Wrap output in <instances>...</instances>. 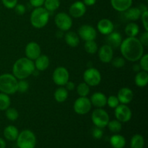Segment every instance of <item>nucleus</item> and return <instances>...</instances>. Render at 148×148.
<instances>
[{
	"instance_id": "nucleus-44",
	"label": "nucleus",
	"mask_w": 148,
	"mask_h": 148,
	"mask_svg": "<svg viewBox=\"0 0 148 148\" xmlns=\"http://www.w3.org/2000/svg\"><path fill=\"white\" fill-rule=\"evenodd\" d=\"M139 40L140 43L145 46H147L148 45V31H145L140 36Z\"/></svg>"
},
{
	"instance_id": "nucleus-32",
	"label": "nucleus",
	"mask_w": 148,
	"mask_h": 148,
	"mask_svg": "<svg viewBox=\"0 0 148 148\" xmlns=\"http://www.w3.org/2000/svg\"><path fill=\"white\" fill-rule=\"evenodd\" d=\"M77 92L80 97H87L90 93V86L85 82H82L77 87Z\"/></svg>"
},
{
	"instance_id": "nucleus-34",
	"label": "nucleus",
	"mask_w": 148,
	"mask_h": 148,
	"mask_svg": "<svg viewBox=\"0 0 148 148\" xmlns=\"http://www.w3.org/2000/svg\"><path fill=\"white\" fill-rule=\"evenodd\" d=\"M85 50L87 53L94 54L98 51V45L95 43V40H88L85 41Z\"/></svg>"
},
{
	"instance_id": "nucleus-15",
	"label": "nucleus",
	"mask_w": 148,
	"mask_h": 148,
	"mask_svg": "<svg viewBox=\"0 0 148 148\" xmlns=\"http://www.w3.org/2000/svg\"><path fill=\"white\" fill-rule=\"evenodd\" d=\"M98 56L103 63H110L114 58V51L108 45H103L98 51Z\"/></svg>"
},
{
	"instance_id": "nucleus-35",
	"label": "nucleus",
	"mask_w": 148,
	"mask_h": 148,
	"mask_svg": "<svg viewBox=\"0 0 148 148\" xmlns=\"http://www.w3.org/2000/svg\"><path fill=\"white\" fill-rule=\"evenodd\" d=\"M6 117L7 119L10 120L12 121H14L18 119L19 113L15 108H8L6 110Z\"/></svg>"
},
{
	"instance_id": "nucleus-25",
	"label": "nucleus",
	"mask_w": 148,
	"mask_h": 148,
	"mask_svg": "<svg viewBox=\"0 0 148 148\" xmlns=\"http://www.w3.org/2000/svg\"><path fill=\"white\" fill-rule=\"evenodd\" d=\"M134 82L137 86L140 88H144L148 83V74L147 72L145 71H142L138 72L134 78Z\"/></svg>"
},
{
	"instance_id": "nucleus-5",
	"label": "nucleus",
	"mask_w": 148,
	"mask_h": 148,
	"mask_svg": "<svg viewBox=\"0 0 148 148\" xmlns=\"http://www.w3.org/2000/svg\"><path fill=\"white\" fill-rule=\"evenodd\" d=\"M17 145L19 148H35L36 145V137L34 133L25 130L19 133L17 138Z\"/></svg>"
},
{
	"instance_id": "nucleus-23",
	"label": "nucleus",
	"mask_w": 148,
	"mask_h": 148,
	"mask_svg": "<svg viewBox=\"0 0 148 148\" xmlns=\"http://www.w3.org/2000/svg\"><path fill=\"white\" fill-rule=\"evenodd\" d=\"M64 40L70 47H77L79 43V37L75 32H67L64 35Z\"/></svg>"
},
{
	"instance_id": "nucleus-20",
	"label": "nucleus",
	"mask_w": 148,
	"mask_h": 148,
	"mask_svg": "<svg viewBox=\"0 0 148 148\" xmlns=\"http://www.w3.org/2000/svg\"><path fill=\"white\" fill-rule=\"evenodd\" d=\"M91 104L97 108H103L107 103V98L103 93L100 92L92 94L90 98Z\"/></svg>"
},
{
	"instance_id": "nucleus-47",
	"label": "nucleus",
	"mask_w": 148,
	"mask_h": 148,
	"mask_svg": "<svg viewBox=\"0 0 148 148\" xmlns=\"http://www.w3.org/2000/svg\"><path fill=\"white\" fill-rule=\"evenodd\" d=\"M82 2L85 4V6H92L95 4L96 0H83Z\"/></svg>"
},
{
	"instance_id": "nucleus-14",
	"label": "nucleus",
	"mask_w": 148,
	"mask_h": 148,
	"mask_svg": "<svg viewBox=\"0 0 148 148\" xmlns=\"http://www.w3.org/2000/svg\"><path fill=\"white\" fill-rule=\"evenodd\" d=\"M69 14L74 18H79L86 12V6L82 1H77L69 7Z\"/></svg>"
},
{
	"instance_id": "nucleus-27",
	"label": "nucleus",
	"mask_w": 148,
	"mask_h": 148,
	"mask_svg": "<svg viewBox=\"0 0 148 148\" xmlns=\"http://www.w3.org/2000/svg\"><path fill=\"white\" fill-rule=\"evenodd\" d=\"M68 90L63 86H61L54 92V98L58 103H63L67 99Z\"/></svg>"
},
{
	"instance_id": "nucleus-3",
	"label": "nucleus",
	"mask_w": 148,
	"mask_h": 148,
	"mask_svg": "<svg viewBox=\"0 0 148 148\" xmlns=\"http://www.w3.org/2000/svg\"><path fill=\"white\" fill-rule=\"evenodd\" d=\"M49 20V12L44 7H36L30 14V23L35 28L40 29L47 25Z\"/></svg>"
},
{
	"instance_id": "nucleus-19",
	"label": "nucleus",
	"mask_w": 148,
	"mask_h": 148,
	"mask_svg": "<svg viewBox=\"0 0 148 148\" xmlns=\"http://www.w3.org/2000/svg\"><path fill=\"white\" fill-rule=\"evenodd\" d=\"M113 8L120 12H124L132 7V0H111Z\"/></svg>"
},
{
	"instance_id": "nucleus-12",
	"label": "nucleus",
	"mask_w": 148,
	"mask_h": 148,
	"mask_svg": "<svg viewBox=\"0 0 148 148\" xmlns=\"http://www.w3.org/2000/svg\"><path fill=\"white\" fill-rule=\"evenodd\" d=\"M78 34L80 38L85 41L94 40L97 36L96 30L89 25H83L78 30Z\"/></svg>"
},
{
	"instance_id": "nucleus-31",
	"label": "nucleus",
	"mask_w": 148,
	"mask_h": 148,
	"mask_svg": "<svg viewBox=\"0 0 148 148\" xmlns=\"http://www.w3.org/2000/svg\"><path fill=\"white\" fill-rule=\"evenodd\" d=\"M11 100L7 94L1 92L0 93V111H6L10 108Z\"/></svg>"
},
{
	"instance_id": "nucleus-18",
	"label": "nucleus",
	"mask_w": 148,
	"mask_h": 148,
	"mask_svg": "<svg viewBox=\"0 0 148 148\" xmlns=\"http://www.w3.org/2000/svg\"><path fill=\"white\" fill-rule=\"evenodd\" d=\"M98 30L101 34L108 35L111 32L114 31V24L112 22L108 19H102L100 20L97 25Z\"/></svg>"
},
{
	"instance_id": "nucleus-6",
	"label": "nucleus",
	"mask_w": 148,
	"mask_h": 148,
	"mask_svg": "<svg viewBox=\"0 0 148 148\" xmlns=\"http://www.w3.org/2000/svg\"><path fill=\"white\" fill-rule=\"evenodd\" d=\"M92 123L94 125L99 128H105L109 121V116L108 113L101 108L94 110L91 116Z\"/></svg>"
},
{
	"instance_id": "nucleus-4",
	"label": "nucleus",
	"mask_w": 148,
	"mask_h": 148,
	"mask_svg": "<svg viewBox=\"0 0 148 148\" xmlns=\"http://www.w3.org/2000/svg\"><path fill=\"white\" fill-rule=\"evenodd\" d=\"M17 79L11 74H3L0 75V91L1 92L12 95L17 92Z\"/></svg>"
},
{
	"instance_id": "nucleus-30",
	"label": "nucleus",
	"mask_w": 148,
	"mask_h": 148,
	"mask_svg": "<svg viewBox=\"0 0 148 148\" xmlns=\"http://www.w3.org/2000/svg\"><path fill=\"white\" fill-rule=\"evenodd\" d=\"M43 5H44V8L49 12H54L60 6V1L59 0H45Z\"/></svg>"
},
{
	"instance_id": "nucleus-43",
	"label": "nucleus",
	"mask_w": 148,
	"mask_h": 148,
	"mask_svg": "<svg viewBox=\"0 0 148 148\" xmlns=\"http://www.w3.org/2000/svg\"><path fill=\"white\" fill-rule=\"evenodd\" d=\"M3 5L8 9H14L17 4V0H1Z\"/></svg>"
},
{
	"instance_id": "nucleus-33",
	"label": "nucleus",
	"mask_w": 148,
	"mask_h": 148,
	"mask_svg": "<svg viewBox=\"0 0 148 148\" xmlns=\"http://www.w3.org/2000/svg\"><path fill=\"white\" fill-rule=\"evenodd\" d=\"M108 127L110 131L113 133H118L121 132V129H122V125H121V122L118 120H112L111 121H108Z\"/></svg>"
},
{
	"instance_id": "nucleus-37",
	"label": "nucleus",
	"mask_w": 148,
	"mask_h": 148,
	"mask_svg": "<svg viewBox=\"0 0 148 148\" xmlns=\"http://www.w3.org/2000/svg\"><path fill=\"white\" fill-rule=\"evenodd\" d=\"M119 101L117 96L115 95H110L108 98H107V103L108 106L111 108H115L119 105Z\"/></svg>"
},
{
	"instance_id": "nucleus-42",
	"label": "nucleus",
	"mask_w": 148,
	"mask_h": 148,
	"mask_svg": "<svg viewBox=\"0 0 148 148\" xmlns=\"http://www.w3.org/2000/svg\"><path fill=\"white\" fill-rule=\"evenodd\" d=\"M14 9L16 14H18V15H23L26 11V8L25 5L22 4H17L15 7H14Z\"/></svg>"
},
{
	"instance_id": "nucleus-2",
	"label": "nucleus",
	"mask_w": 148,
	"mask_h": 148,
	"mask_svg": "<svg viewBox=\"0 0 148 148\" xmlns=\"http://www.w3.org/2000/svg\"><path fill=\"white\" fill-rule=\"evenodd\" d=\"M34 62L27 57L20 58L14 62L12 67L13 75L18 79L28 77L35 71Z\"/></svg>"
},
{
	"instance_id": "nucleus-28",
	"label": "nucleus",
	"mask_w": 148,
	"mask_h": 148,
	"mask_svg": "<svg viewBox=\"0 0 148 148\" xmlns=\"http://www.w3.org/2000/svg\"><path fill=\"white\" fill-rule=\"evenodd\" d=\"M124 30L128 37H136L140 32V27L136 23H130L127 25Z\"/></svg>"
},
{
	"instance_id": "nucleus-26",
	"label": "nucleus",
	"mask_w": 148,
	"mask_h": 148,
	"mask_svg": "<svg viewBox=\"0 0 148 148\" xmlns=\"http://www.w3.org/2000/svg\"><path fill=\"white\" fill-rule=\"evenodd\" d=\"M110 144L114 148H124L126 145V140L122 135L114 134L110 139Z\"/></svg>"
},
{
	"instance_id": "nucleus-17",
	"label": "nucleus",
	"mask_w": 148,
	"mask_h": 148,
	"mask_svg": "<svg viewBox=\"0 0 148 148\" xmlns=\"http://www.w3.org/2000/svg\"><path fill=\"white\" fill-rule=\"evenodd\" d=\"M106 44L111 46L112 49H117L120 47L121 42H122V36L118 32H111L106 37Z\"/></svg>"
},
{
	"instance_id": "nucleus-45",
	"label": "nucleus",
	"mask_w": 148,
	"mask_h": 148,
	"mask_svg": "<svg viewBox=\"0 0 148 148\" xmlns=\"http://www.w3.org/2000/svg\"><path fill=\"white\" fill-rule=\"evenodd\" d=\"M29 1H30V4L36 8V7H42L45 0H29Z\"/></svg>"
},
{
	"instance_id": "nucleus-48",
	"label": "nucleus",
	"mask_w": 148,
	"mask_h": 148,
	"mask_svg": "<svg viewBox=\"0 0 148 148\" xmlns=\"http://www.w3.org/2000/svg\"><path fill=\"white\" fill-rule=\"evenodd\" d=\"M6 147V143L2 138L0 137V148H5Z\"/></svg>"
},
{
	"instance_id": "nucleus-24",
	"label": "nucleus",
	"mask_w": 148,
	"mask_h": 148,
	"mask_svg": "<svg viewBox=\"0 0 148 148\" xmlns=\"http://www.w3.org/2000/svg\"><path fill=\"white\" fill-rule=\"evenodd\" d=\"M124 12L126 18L132 21L138 20L142 14L141 10L139 9V7H130Z\"/></svg>"
},
{
	"instance_id": "nucleus-11",
	"label": "nucleus",
	"mask_w": 148,
	"mask_h": 148,
	"mask_svg": "<svg viewBox=\"0 0 148 148\" xmlns=\"http://www.w3.org/2000/svg\"><path fill=\"white\" fill-rule=\"evenodd\" d=\"M132 111L125 104H119L115 108V116L120 122H128L132 118Z\"/></svg>"
},
{
	"instance_id": "nucleus-40",
	"label": "nucleus",
	"mask_w": 148,
	"mask_h": 148,
	"mask_svg": "<svg viewBox=\"0 0 148 148\" xmlns=\"http://www.w3.org/2000/svg\"><path fill=\"white\" fill-rule=\"evenodd\" d=\"M92 137H93L94 138L96 139V140H99V139H101V137H103V132L102 129L101 128L95 127V128L92 130Z\"/></svg>"
},
{
	"instance_id": "nucleus-22",
	"label": "nucleus",
	"mask_w": 148,
	"mask_h": 148,
	"mask_svg": "<svg viewBox=\"0 0 148 148\" xmlns=\"http://www.w3.org/2000/svg\"><path fill=\"white\" fill-rule=\"evenodd\" d=\"M19 131L14 126L9 125L4 130V136L9 141H14L18 137Z\"/></svg>"
},
{
	"instance_id": "nucleus-7",
	"label": "nucleus",
	"mask_w": 148,
	"mask_h": 148,
	"mask_svg": "<svg viewBox=\"0 0 148 148\" xmlns=\"http://www.w3.org/2000/svg\"><path fill=\"white\" fill-rule=\"evenodd\" d=\"M84 82L90 87H95L101 82V75L98 69L90 67L86 69L83 74Z\"/></svg>"
},
{
	"instance_id": "nucleus-36",
	"label": "nucleus",
	"mask_w": 148,
	"mask_h": 148,
	"mask_svg": "<svg viewBox=\"0 0 148 148\" xmlns=\"http://www.w3.org/2000/svg\"><path fill=\"white\" fill-rule=\"evenodd\" d=\"M29 89V84L27 81L24 79H20L17 82V92H21V93H25L27 92Z\"/></svg>"
},
{
	"instance_id": "nucleus-46",
	"label": "nucleus",
	"mask_w": 148,
	"mask_h": 148,
	"mask_svg": "<svg viewBox=\"0 0 148 148\" xmlns=\"http://www.w3.org/2000/svg\"><path fill=\"white\" fill-rule=\"evenodd\" d=\"M65 86H66V89L68 91H72L74 89H75V85L74 82H70V81H68L67 82H66V84L65 85Z\"/></svg>"
},
{
	"instance_id": "nucleus-9",
	"label": "nucleus",
	"mask_w": 148,
	"mask_h": 148,
	"mask_svg": "<svg viewBox=\"0 0 148 148\" xmlns=\"http://www.w3.org/2000/svg\"><path fill=\"white\" fill-rule=\"evenodd\" d=\"M53 81L59 86H64L69 79V74L64 66H59L53 72Z\"/></svg>"
},
{
	"instance_id": "nucleus-21",
	"label": "nucleus",
	"mask_w": 148,
	"mask_h": 148,
	"mask_svg": "<svg viewBox=\"0 0 148 148\" xmlns=\"http://www.w3.org/2000/svg\"><path fill=\"white\" fill-rule=\"evenodd\" d=\"M50 64V60L49 58L46 55L40 54L37 59L35 60V68L37 70L39 71H44L47 69V68Z\"/></svg>"
},
{
	"instance_id": "nucleus-38",
	"label": "nucleus",
	"mask_w": 148,
	"mask_h": 148,
	"mask_svg": "<svg viewBox=\"0 0 148 148\" xmlns=\"http://www.w3.org/2000/svg\"><path fill=\"white\" fill-rule=\"evenodd\" d=\"M111 64L116 68H121L125 65V60L122 57H115L113 58L111 60Z\"/></svg>"
},
{
	"instance_id": "nucleus-1",
	"label": "nucleus",
	"mask_w": 148,
	"mask_h": 148,
	"mask_svg": "<svg viewBox=\"0 0 148 148\" xmlns=\"http://www.w3.org/2000/svg\"><path fill=\"white\" fill-rule=\"evenodd\" d=\"M122 56L130 62H137L144 54V46L136 37H128L120 45Z\"/></svg>"
},
{
	"instance_id": "nucleus-29",
	"label": "nucleus",
	"mask_w": 148,
	"mask_h": 148,
	"mask_svg": "<svg viewBox=\"0 0 148 148\" xmlns=\"http://www.w3.org/2000/svg\"><path fill=\"white\" fill-rule=\"evenodd\" d=\"M145 145L144 137L141 134H135L132 137L130 143L131 148H143Z\"/></svg>"
},
{
	"instance_id": "nucleus-39",
	"label": "nucleus",
	"mask_w": 148,
	"mask_h": 148,
	"mask_svg": "<svg viewBox=\"0 0 148 148\" xmlns=\"http://www.w3.org/2000/svg\"><path fill=\"white\" fill-rule=\"evenodd\" d=\"M140 68L143 69V71L147 72L148 71V54H143L140 58Z\"/></svg>"
},
{
	"instance_id": "nucleus-41",
	"label": "nucleus",
	"mask_w": 148,
	"mask_h": 148,
	"mask_svg": "<svg viewBox=\"0 0 148 148\" xmlns=\"http://www.w3.org/2000/svg\"><path fill=\"white\" fill-rule=\"evenodd\" d=\"M142 17V21H143V26H144L145 29L146 31H148V11L147 10H145L142 12L141 16Z\"/></svg>"
},
{
	"instance_id": "nucleus-8",
	"label": "nucleus",
	"mask_w": 148,
	"mask_h": 148,
	"mask_svg": "<svg viewBox=\"0 0 148 148\" xmlns=\"http://www.w3.org/2000/svg\"><path fill=\"white\" fill-rule=\"evenodd\" d=\"M56 27L61 31H67L72 27V17L65 12H59L56 15L54 19Z\"/></svg>"
},
{
	"instance_id": "nucleus-13",
	"label": "nucleus",
	"mask_w": 148,
	"mask_h": 148,
	"mask_svg": "<svg viewBox=\"0 0 148 148\" xmlns=\"http://www.w3.org/2000/svg\"><path fill=\"white\" fill-rule=\"evenodd\" d=\"M26 57L30 60H36L41 53V49L38 43L36 42H30L25 46V50Z\"/></svg>"
},
{
	"instance_id": "nucleus-10",
	"label": "nucleus",
	"mask_w": 148,
	"mask_h": 148,
	"mask_svg": "<svg viewBox=\"0 0 148 148\" xmlns=\"http://www.w3.org/2000/svg\"><path fill=\"white\" fill-rule=\"evenodd\" d=\"M92 104L90 100L87 97H79L74 103V110L75 113L79 115H85L90 111Z\"/></svg>"
},
{
	"instance_id": "nucleus-16",
	"label": "nucleus",
	"mask_w": 148,
	"mask_h": 148,
	"mask_svg": "<svg viewBox=\"0 0 148 148\" xmlns=\"http://www.w3.org/2000/svg\"><path fill=\"white\" fill-rule=\"evenodd\" d=\"M133 97H134V93L132 90L128 88H123L120 89L117 95V98L119 101V103H121V104H125V105L131 103Z\"/></svg>"
}]
</instances>
